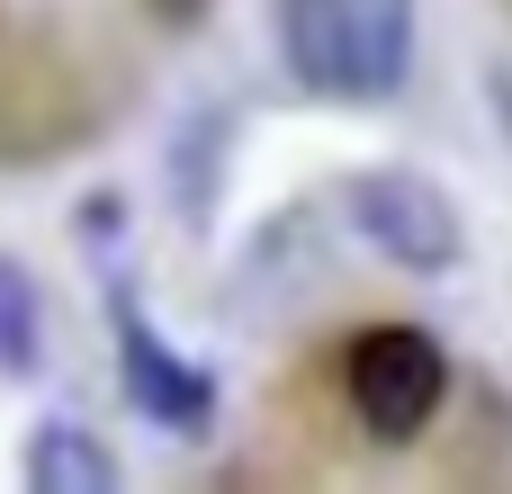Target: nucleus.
<instances>
[{
	"label": "nucleus",
	"mask_w": 512,
	"mask_h": 494,
	"mask_svg": "<svg viewBox=\"0 0 512 494\" xmlns=\"http://www.w3.org/2000/svg\"><path fill=\"white\" fill-rule=\"evenodd\" d=\"M279 54L324 99H387L414 54L405 0H279Z\"/></svg>",
	"instance_id": "f257e3e1"
},
{
	"label": "nucleus",
	"mask_w": 512,
	"mask_h": 494,
	"mask_svg": "<svg viewBox=\"0 0 512 494\" xmlns=\"http://www.w3.org/2000/svg\"><path fill=\"white\" fill-rule=\"evenodd\" d=\"M117 369H126V396L153 414V423H171V432H207V414H216V387L135 315V306H117Z\"/></svg>",
	"instance_id": "20e7f679"
},
{
	"label": "nucleus",
	"mask_w": 512,
	"mask_h": 494,
	"mask_svg": "<svg viewBox=\"0 0 512 494\" xmlns=\"http://www.w3.org/2000/svg\"><path fill=\"white\" fill-rule=\"evenodd\" d=\"M45 360V315H36V279L18 261H0V378H36Z\"/></svg>",
	"instance_id": "423d86ee"
},
{
	"label": "nucleus",
	"mask_w": 512,
	"mask_h": 494,
	"mask_svg": "<svg viewBox=\"0 0 512 494\" xmlns=\"http://www.w3.org/2000/svg\"><path fill=\"white\" fill-rule=\"evenodd\" d=\"M27 477H36V494H117V459H108L90 432L45 423L36 450H27Z\"/></svg>",
	"instance_id": "39448f33"
},
{
	"label": "nucleus",
	"mask_w": 512,
	"mask_h": 494,
	"mask_svg": "<svg viewBox=\"0 0 512 494\" xmlns=\"http://www.w3.org/2000/svg\"><path fill=\"white\" fill-rule=\"evenodd\" d=\"M342 396L369 423V441H414L450 396V351L423 324H369L342 351Z\"/></svg>",
	"instance_id": "f03ea898"
},
{
	"label": "nucleus",
	"mask_w": 512,
	"mask_h": 494,
	"mask_svg": "<svg viewBox=\"0 0 512 494\" xmlns=\"http://www.w3.org/2000/svg\"><path fill=\"white\" fill-rule=\"evenodd\" d=\"M351 225L396 261V270H450L459 261V207L423 171H360L351 180Z\"/></svg>",
	"instance_id": "7ed1b4c3"
}]
</instances>
